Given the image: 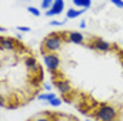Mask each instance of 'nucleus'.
<instances>
[{"label": "nucleus", "mask_w": 123, "mask_h": 121, "mask_svg": "<svg viewBox=\"0 0 123 121\" xmlns=\"http://www.w3.org/2000/svg\"><path fill=\"white\" fill-rule=\"evenodd\" d=\"M67 40L66 33H55L52 32L49 36H46L42 42V52L43 53H56L62 47V43Z\"/></svg>", "instance_id": "1"}, {"label": "nucleus", "mask_w": 123, "mask_h": 121, "mask_svg": "<svg viewBox=\"0 0 123 121\" xmlns=\"http://www.w3.org/2000/svg\"><path fill=\"white\" fill-rule=\"evenodd\" d=\"M95 118L98 121H112L117 118V110L116 107L111 106V104L101 103L95 111Z\"/></svg>", "instance_id": "2"}, {"label": "nucleus", "mask_w": 123, "mask_h": 121, "mask_svg": "<svg viewBox=\"0 0 123 121\" xmlns=\"http://www.w3.org/2000/svg\"><path fill=\"white\" fill-rule=\"evenodd\" d=\"M43 63L46 68L52 72H56L60 67V59L56 53H45L43 54Z\"/></svg>", "instance_id": "3"}, {"label": "nucleus", "mask_w": 123, "mask_h": 121, "mask_svg": "<svg viewBox=\"0 0 123 121\" xmlns=\"http://www.w3.org/2000/svg\"><path fill=\"white\" fill-rule=\"evenodd\" d=\"M90 47L94 49V50H97V52H104V53L112 50V45L109 42H106V40H104V39H95V40H92L91 43H90Z\"/></svg>", "instance_id": "4"}, {"label": "nucleus", "mask_w": 123, "mask_h": 121, "mask_svg": "<svg viewBox=\"0 0 123 121\" xmlns=\"http://www.w3.org/2000/svg\"><path fill=\"white\" fill-rule=\"evenodd\" d=\"M64 10V0H55L53 1V6L50 10H48L45 14L48 17H53V15H59L62 14V11Z\"/></svg>", "instance_id": "5"}, {"label": "nucleus", "mask_w": 123, "mask_h": 121, "mask_svg": "<svg viewBox=\"0 0 123 121\" xmlns=\"http://www.w3.org/2000/svg\"><path fill=\"white\" fill-rule=\"evenodd\" d=\"M67 40L74 45H83L84 43V35L77 31H69L67 32Z\"/></svg>", "instance_id": "6"}, {"label": "nucleus", "mask_w": 123, "mask_h": 121, "mask_svg": "<svg viewBox=\"0 0 123 121\" xmlns=\"http://www.w3.org/2000/svg\"><path fill=\"white\" fill-rule=\"evenodd\" d=\"M55 88L60 92L62 95H69L71 92V86L66 79H56L55 81Z\"/></svg>", "instance_id": "7"}, {"label": "nucleus", "mask_w": 123, "mask_h": 121, "mask_svg": "<svg viewBox=\"0 0 123 121\" xmlns=\"http://www.w3.org/2000/svg\"><path fill=\"white\" fill-rule=\"evenodd\" d=\"M25 67L28 68V71L32 72V74L39 72V70H41V66L37 63L35 57H32V56H28V57L25 59Z\"/></svg>", "instance_id": "8"}, {"label": "nucleus", "mask_w": 123, "mask_h": 121, "mask_svg": "<svg viewBox=\"0 0 123 121\" xmlns=\"http://www.w3.org/2000/svg\"><path fill=\"white\" fill-rule=\"evenodd\" d=\"M15 45H17V42H15L14 39L6 38V36H1V42H0L1 50H14Z\"/></svg>", "instance_id": "9"}, {"label": "nucleus", "mask_w": 123, "mask_h": 121, "mask_svg": "<svg viewBox=\"0 0 123 121\" xmlns=\"http://www.w3.org/2000/svg\"><path fill=\"white\" fill-rule=\"evenodd\" d=\"M85 10H76V8H69L67 13H66V18L67 20H73V18H77L84 13Z\"/></svg>", "instance_id": "10"}, {"label": "nucleus", "mask_w": 123, "mask_h": 121, "mask_svg": "<svg viewBox=\"0 0 123 121\" xmlns=\"http://www.w3.org/2000/svg\"><path fill=\"white\" fill-rule=\"evenodd\" d=\"M73 4L77 6V7H81V8H84V10H87V8L91 7L92 1L91 0H73Z\"/></svg>", "instance_id": "11"}, {"label": "nucleus", "mask_w": 123, "mask_h": 121, "mask_svg": "<svg viewBox=\"0 0 123 121\" xmlns=\"http://www.w3.org/2000/svg\"><path fill=\"white\" fill-rule=\"evenodd\" d=\"M57 98L55 93H52V92H46V93H41L38 96V100H41V102H50L52 99Z\"/></svg>", "instance_id": "12"}, {"label": "nucleus", "mask_w": 123, "mask_h": 121, "mask_svg": "<svg viewBox=\"0 0 123 121\" xmlns=\"http://www.w3.org/2000/svg\"><path fill=\"white\" fill-rule=\"evenodd\" d=\"M53 1L55 0H42V1H41V7H42V10H50L52 6H53Z\"/></svg>", "instance_id": "13"}, {"label": "nucleus", "mask_w": 123, "mask_h": 121, "mask_svg": "<svg viewBox=\"0 0 123 121\" xmlns=\"http://www.w3.org/2000/svg\"><path fill=\"white\" fill-rule=\"evenodd\" d=\"M28 13L30 14H32V15H35V17H39L41 15V10H38L37 7H32V6H28Z\"/></svg>", "instance_id": "14"}, {"label": "nucleus", "mask_w": 123, "mask_h": 121, "mask_svg": "<svg viewBox=\"0 0 123 121\" xmlns=\"http://www.w3.org/2000/svg\"><path fill=\"white\" fill-rule=\"evenodd\" d=\"M62 102H63V100H62L60 98H55V99H52L50 102H48V103H49L52 107H59L62 104Z\"/></svg>", "instance_id": "15"}, {"label": "nucleus", "mask_w": 123, "mask_h": 121, "mask_svg": "<svg viewBox=\"0 0 123 121\" xmlns=\"http://www.w3.org/2000/svg\"><path fill=\"white\" fill-rule=\"evenodd\" d=\"M111 3L117 8H123V0H111Z\"/></svg>", "instance_id": "16"}, {"label": "nucleus", "mask_w": 123, "mask_h": 121, "mask_svg": "<svg viewBox=\"0 0 123 121\" xmlns=\"http://www.w3.org/2000/svg\"><path fill=\"white\" fill-rule=\"evenodd\" d=\"M64 24H66V21H50L49 25L50 27H60V25H64Z\"/></svg>", "instance_id": "17"}, {"label": "nucleus", "mask_w": 123, "mask_h": 121, "mask_svg": "<svg viewBox=\"0 0 123 121\" xmlns=\"http://www.w3.org/2000/svg\"><path fill=\"white\" fill-rule=\"evenodd\" d=\"M17 29L21 31V32H30L31 28H30V27H24V25H20V27H17Z\"/></svg>", "instance_id": "18"}, {"label": "nucleus", "mask_w": 123, "mask_h": 121, "mask_svg": "<svg viewBox=\"0 0 123 121\" xmlns=\"http://www.w3.org/2000/svg\"><path fill=\"white\" fill-rule=\"evenodd\" d=\"M43 89L48 92H50V89H52V85L50 83H48V82H43Z\"/></svg>", "instance_id": "19"}, {"label": "nucleus", "mask_w": 123, "mask_h": 121, "mask_svg": "<svg viewBox=\"0 0 123 121\" xmlns=\"http://www.w3.org/2000/svg\"><path fill=\"white\" fill-rule=\"evenodd\" d=\"M34 121H50V120L46 118V117H41V118H37V120H34Z\"/></svg>", "instance_id": "20"}, {"label": "nucleus", "mask_w": 123, "mask_h": 121, "mask_svg": "<svg viewBox=\"0 0 123 121\" xmlns=\"http://www.w3.org/2000/svg\"><path fill=\"white\" fill-rule=\"evenodd\" d=\"M85 27H87V22L85 21H81L80 22V28H85Z\"/></svg>", "instance_id": "21"}, {"label": "nucleus", "mask_w": 123, "mask_h": 121, "mask_svg": "<svg viewBox=\"0 0 123 121\" xmlns=\"http://www.w3.org/2000/svg\"><path fill=\"white\" fill-rule=\"evenodd\" d=\"M0 32H6V28L4 27H0Z\"/></svg>", "instance_id": "22"}, {"label": "nucleus", "mask_w": 123, "mask_h": 121, "mask_svg": "<svg viewBox=\"0 0 123 121\" xmlns=\"http://www.w3.org/2000/svg\"><path fill=\"white\" fill-rule=\"evenodd\" d=\"M112 121H119V120H117V118H115V120H112Z\"/></svg>", "instance_id": "23"}, {"label": "nucleus", "mask_w": 123, "mask_h": 121, "mask_svg": "<svg viewBox=\"0 0 123 121\" xmlns=\"http://www.w3.org/2000/svg\"><path fill=\"white\" fill-rule=\"evenodd\" d=\"M87 121H91V120H87Z\"/></svg>", "instance_id": "24"}]
</instances>
